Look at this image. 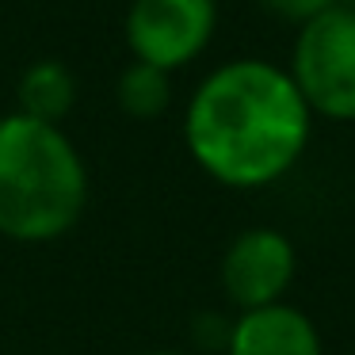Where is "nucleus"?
I'll list each match as a JSON object with an SVG mask.
<instances>
[{
    "instance_id": "nucleus-1",
    "label": "nucleus",
    "mask_w": 355,
    "mask_h": 355,
    "mask_svg": "<svg viewBox=\"0 0 355 355\" xmlns=\"http://www.w3.org/2000/svg\"><path fill=\"white\" fill-rule=\"evenodd\" d=\"M309 107L286 69L256 58L225 62L195 88L184 138L195 164L225 187H268L309 141Z\"/></svg>"
},
{
    "instance_id": "nucleus-2",
    "label": "nucleus",
    "mask_w": 355,
    "mask_h": 355,
    "mask_svg": "<svg viewBox=\"0 0 355 355\" xmlns=\"http://www.w3.org/2000/svg\"><path fill=\"white\" fill-rule=\"evenodd\" d=\"M88 168L69 134L31 115L0 119V233L24 245L58 241L80 222Z\"/></svg>"
},
{
    "instance_id": "nucleus-3",
    "label": "nucleus",
    "mask_w": 355,
    "mask_h": 355,
    "mask_svg": "<svg viewBox=\"0 0 355 355\" xmlns=\"http://www.w3.org/2000/svg\"><path fill=\"white\" fill-rule=\"evenodd\" d=\"M291 77L309 115L355 123V12L329 8L298 27Z\"/></svg>"
},
{
    "instance_id": "nucleus-4",
    "label": "nucleus",
    "mask_w": 355,
    "mask_h": 355,
    "mask_svg": "<svg viewBox=\"0 0 355 355\" xmlns=\"http://www.w3.org/2000/svg\"><path fill=\"white\" fill-rule=\"evenodd\" d=\"M214 27V0H134L126 12V46L134 62L172 73L207 50Z\"/></svg>"
},
{
    "instance_id": "nucleus-5",
    "label": "nucleus",
    "mask_w": 355,
    "mask_h": 355,
    "mask_svg": "<svg viewBox=\"0 0 355 355\" xmlns=\"http://www.w3.org/2000/svg\"><path fill=\"white\" fill-rule=\"evenodd\" d=\"M294 245L279 230H245L233 237L222 260V286L233 306L260 309L283 302L286 286L294 283Z\"/></svg>"
},
{
    "instance_id": "nucleus-6",
    "label": "nucleus",
    "mask_w": 355,
    "mask_h": 355,
    "mask_svg": "<svg viewBox=\"0 0 355 355\" xmlns=\"http://www.w3.org/2000/svg\"><path fill=\"white\" fill-rule=\"evenodd\" d=\"M225 355H321V336L302 309L275 302L245 309L233 321Z\"/></svg>"
},
{
    "instance_id": "nucleus-7",
    "label": "nucleus",
    "mask_w": 355,
    "mask_h": 355,
    "mask_svg": "<svg viewBox=\"0 0 355 355\" xmlns=\"http://www.w3.org/2000/svg\"><path fill=\"white\" fill-rule=\"evenodd\" d=\"M16 100H19V115H31L39 123H54L62 126V119L73 111L77 103V77H73L69 65L54 62H35L24 69L16 88Z\"/></svg>"
},
{
    "instance_id": "nucleus-8",
    "label": "nucleus",
    "mask_w": 355,
    "mask_h": 355,
    "mask_svg": "<svg viewBox=\"0 0 355 355\" xmlns=\"http://www.w3.org/2000/svg\"><path fill=\"white\" fill-rule=\"evenodd\" d=\"M115 100L130 119H157L172 103V80L164 69L146 62H134L119 73L115 80Z\"/></svg>"
},
{
    "instance_id": "nucleus-9",
    "label": "nucleus",
    "mask_w": 355,
    "mask_h": 355,
    "mask_svg": "<svg viewBox=\"0 0 355 355\" xmlns=\"http://www.w3.org/2000/svg\"><path fill=\"white\" fill-rule=\"evenodd\" d=\"M268 12H275L279 19H286V24H309V19H317L321 12L336 8V0H260Z\"/></svg>"
},
{
    "instance_id": "nucleus-10",
    "label": "nucleus",
    "mask_w": 355,
    "mask_h": 355,
    "mask_svg": "<svg viewBox=\"0 0 355 355\" xmlns=\"http://www.w3.org/2000/svg\"><path fill=\"white\" fill-rule=\"evenodd\" d=\"M336 8H344V12H355V0H336Z\"/></svg>"
},
{
    "instance_id": "nucleus-11",
    "label": "nucleus",
    "mask_w": 355,
    "mask_h": 355,
    "mask_svg": "<svg viewBox=\"0 0 355 355\" xmlns=\"http://www.w3.org/2000/svg\"><path fill=\"white\" fill-rule=\"evenodd\" d=\"M149 355H184V352H149Z\"/></svg>"
}]
</instances>
